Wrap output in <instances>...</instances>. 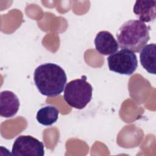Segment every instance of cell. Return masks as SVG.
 Here are the masks:
<instances>
[{
    "label": "cell",
    "mask_w": 156,
    "mask_h": 156,
    "mask_svg": "<svg viewBox=\"0 0 156 156\" xmlns=\"http://www.w3.org/2000/svg\"><path fill=\"white\" fill-rule=\"evenodd\" d=\"M34 80L41 94L54 97L63 91L67 77L62 67L53 63H46L35 69Z\"/></svg>",
    "instance_id": "6da1fadb"
},
{
    "label": "cell",
    "mask_w": 156,
    "mask_h": 156,
    "mask_svg": "<svg viewBox=\"0 0 156 156\" xmlns=\"http://www.w3.org/2000/svg\"><path fill=\"white\" fill-rule=\"evenodd\" d=\"M149 30V26L138 20L125 22L116 33L119 46L133 52H140L150 39Z\"/></svg>",
    "instance_id": "7a4b0ae2"
},
{
    "label": "cell",
    "mask_w": 156,
    "mask_h": 156,
    "mask_svg": "<svg viewBox=\"0 0 156 156\" xmlns=\"http://www.w3.org/2000/svg\"><path fill=\"white\" fill-rule=\"evenodd\" d=\"M92 86L87 81L86 76L69 81L64 89L63 98L71 107L82 109L90 102L92 98Z\"/></svg>",
    "instance_id": "3957f363"
},
{
    "label": "cell",
    "mask_w": 156,
    "mask_h": 156,
    "mask_svg": "<svg viewBox=\"0 0 156 156\" xmlns=\"http://www.w3.org/2000/svg\"><path fill=\"white\" fill-rule=\"evenodd\" d=\"M110 71L120 74L131 75L138 67L137 57L134 52L122 49L107 57Z\"/></svg>",
    "instance_id": "277c9868"
},
{
    "label": "cell",
    "mask_w": 156,
    "mask_h": 156,
    "mask_svg": "<svg viewBox=\"0 0 156 156\" xmlns=\"http://www.w3.org/2000/svg\"><path fill=\"white\" fill-rule=\"evenodd\" d=\"M12 154L15 155L43 156L44 144L30 135H20L13 144Z\"/></svg>",
    "instance_id": "5b68a950"
},
{
    "label": "cell",
    "mask_w": 156,
    "mask_h": 156,
    "mask_svg": "<svg viewBox=\"0 0 156 156\" xmlns=\"http://www.w3.org/2000/svg\"><path fill=\"white\" fill-rule=\"evenodd\" d=\"M96 51L102 55H112L116 52L119 48L117 41L108 31H100L94 39Z\"/></svg>",
    "instance_id": "8992f818"
},
{
    "label": "cell",
    "mask_w": 156,
    "mask_h": 156,
    "mask_svg": "<svg viewBox=\"0 0 156 156\" xmlns=\"http://www.w3.org/2000/svg\"><path fill=\"white\" fill-rule=\"evenodd\" d=\"M19 107L20 101L15 93L9 90L1 92L0 115L2 117H13L18 112Z\"/></svg>",
    "instance_id": "52a82bcc"
},
{
    "label": "cell",
    "mask_w": 156,
    "mask_h": 156,
    "mask_svg": "<svg viewBox=\"0 0 156 156\" xmlns=\"http://www.w3.org/2000/svg\"><path fill=\"white\" fill-rule=\"evenodd\" d=\"M133 12L140 21L143 23L152 21L156 16V1H136Z\"/></svg>",
    "instance_id": "ba28073f"
},
{
    "label": "cell",
    "mask_w": 156,
    "mask_h": 156,
    "mask_svg": "<svg viewBox=\"0 0 156 156\" xmlns=\"http://www.w3.org/2000/svg\"><path fill=\"white\" fill-rule=\"evenodd\" d=\"M156 45L155 43L146 44L140 54V62L143 67L150 74H155Z\"/></svg>",
    "instance_id": "9c48e42d"
},
{
    "label": "cell",
    "mask_w": 156,
    "mask_h": 156,
    "mask_svg": "<svg viewBox=\"0 0 156 156\" xmlns=\"http://www.w3.org/2000/svg\"><path fill=\"white\" fill-rule=\"evenodd\" d=\"M59 112L53 105H46L41 108L37 113V120L44 126H51L58 119Z\"/></svg>",
    "instance_id": "30bf717a"
}]
</instances>
